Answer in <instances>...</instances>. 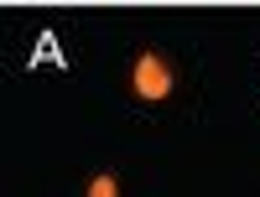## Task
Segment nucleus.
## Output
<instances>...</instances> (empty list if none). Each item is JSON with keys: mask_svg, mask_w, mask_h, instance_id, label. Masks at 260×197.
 <instances>
[{"mask_svg": "<svg viewBox=\"0 0 260 197\" xmlns=\"http://www.w3.org/2000/svg\"><path fill=\"white\" fill-rule=\"evenodd\" d=\"M83 197H120V177L115 171H99V177L83 187Z\"/></svg>", "mask_w": 260, "mask_h": 197, "instance_id": "f03ea898", "label": "nucleus"}, {"mask_svg": "<svg viewBox=\"0 0 260 197\" xmlns=\"http://www.w3.org/2000/svg\"><path fill=\"white\" fill-rule=\"evenodd\" d=\"M172 62L167 57H156V52H141L136 62H130V89H136V99L141 104H161L167 94H172Z\"/></svg>", "mask_w": 260, "mask_h": 197, "instance_id": "f257e3e1", "label": "nucleus"}]
</instances>
